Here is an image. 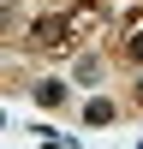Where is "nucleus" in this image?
<instances>
[{"mask_svg": "<svg viewBox=\"0 0 143 149\" xmlns=\"http://www.w3.org/2000/svg\"><path fill=\"white\" fill-rule=\"evenodd\" d=\"M72 42H78V30H72L66 12H48V18L30 24V48H36V54H66Z\"/></svg>", "mask_w": 143, "mask_h": 149, "instance_id": "1", "label": "nucleus"}, {"mask_svg": "<svg viewBox=\"0 0 143 149\" xmlns=\"http://www.w3.org/2000/svg\"><path fill=\"white\" fill-rule=\"evenodd\" d=\"M66 18H72V30H78V36H90V30H95V24H101V18H107V0H83V6H78V12H66Z\"/></svg>", "mask_w": 143, "mask_h": 149, "instance_id": "2", "label": "nucleus"}, {"mask_svg": "<svg viewBox=\"0 0 143 149\" xmlns=\"http://www.w3.org/2000/svg\"><path fill=\"white\" fill-rule=\"evenodd\" d=\"M119 119V107L107 102V95H95V102H83V125H113Z\"/></svg>", "mask_w": 143, "mask_h": 149, "instance_id": "3", "label": "nucleus"}, {"mask_svg": "<svg viewBox=\"0 0 143 149\" xmlns=\"http://www.w3.org/2000/svg\"><path fill=\"white\" fill-rule=\"evenodd\" d=\"M30 95H36L42 107H66V84H60V78H42V84H30Z\"/></svg>", "mask_w": 143, "mask_h": 149, "instance_id": "4", "label": "nucleus"}, {"mask_svg": "<svg viewBox=\"0 0 143 149\" xmlns=\"http://www.w3.org/2000/svg\"><path fill=\"white\" fill-rule=\"evenodd\" d=\"M125 54H131V60H137V66H143V24H137V30H131V42H125Z\"/></svg>", "mask_w": 143, "mask_h": 149, "instance_id": "5", "label": "nucleus"}, {"mask_svg": "<svg viewBox=\"0 0 143 149\" xmlns=\"http://www.w3.org/2000/svg\"><path fill=\"white\" fill-rule=\"evenodd\" d=\"M137 102H143V78H137Z\"/></svg>", "mask_w": 143, "mask_h": 149, "instance_id": "6", "label": "nucleus"}, {"mask_svg": "<svg viewBox=\"0 0 143 149\" xmlns=\"http://www.w3.org/2000/svg\"><path fill=\"white\" fill-rule=\"evenodd\" d=\"M0 119H6V113H0Z\"/></svg>", "mask_w": 143, "mask_h": 149, "instance_id": "7", "label": "nucleus"}, {"mask_svg": "<svg viewBox=\"0 0 143 149\" xmlns=\"http://www.w3.org/2000/svg\"><path fill=\"white\" fill-rule=\"evenodd\" d=\"M137 149H143V143H137Z\"/></svg>", "mask_w": 143, "mask_h": 149, "instance_id": "8", "label": "nucleus"}]
</instances>
